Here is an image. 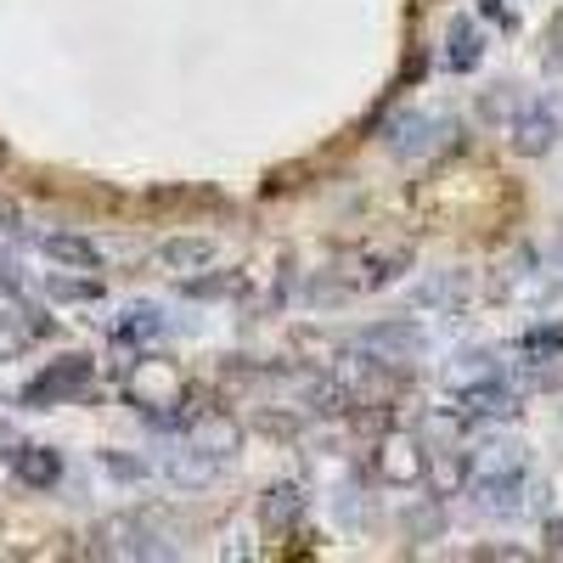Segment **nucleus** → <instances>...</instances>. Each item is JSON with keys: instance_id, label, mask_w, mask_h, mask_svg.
<instances>
[{"instance_id": "a211bd4d", "label": "nucleus", "mask_w": 563, "mask_h": 563, "mask_svg": "<svg viewBox=\"0 0 563 563\" xmlns=\"http://www.w3.org/2000/svg\"><path fill=\"white\" fill-rule=\"evenodd\" d=\"M12 467H18V479L34 485V490H52V485L63 479V456L45 451V445H18V451H12Z\"/></svg>"}, {"instance_id": "b1692460", "label": "nucleus", "mask_w": 563, "mask_h": 563, "mask_svg": "<svg viewBox=\"0 0 563 563\" xmlns=\"http://www.w3.org/2000/svg\"><path fill=\"white\" fill-rule=\"evenodd\" d=\"M34 333H40V327H29L18 310H0V361H18L34 344Z\"/></svg>"}, {"instance_id": "5701e85b", "label": "nucleus", "mask_w": 563, "mask_h": 563, "mask_svg": "<svg viewBox=\"0 0 563 563\" xmlns=\"http://www.w3.org/2000/svg\"><path fill=\"white\" fill-rule=\"evenodd\" d=\"M512 361H563V327H530L512 339Z\"/></svg>"}, {"instance_id": "cd10ccee", "label": "nucleus", "mask_w": 563, "mask_h": 563, "mask_svg": "<svg viewBox=\"0 0 563 563\" xmlns=\"http://www.w3.org/2000/svg\"><path fill=\"white\" fill-rule=\"evenodd\" d=\"M547 68L563 74V18H552V29H547Z\"/></svg>"}, {"instance_id": "6e6552de", "label": "nucleus", "mask_w": 563, "mask_h": 563, "mask_svg": "<svg viewBox=\"0 0 563 563\" xmlns=\"http://www.w3.org/2000/svg\"><path fill=\"white\" fill-rule=\"evenodd\" d=\"M467 485H474V451L434 445L429 451V474H422V490H429L434 501H445V496H467Z\"/></svg>"}, {"instance_id": "2eb2a0df", "label": "nucleus", "mask_w": 563, "mask_h": 563, "mask_svg": "<svg viewBox=\"0 0 563 563\" xmlns=\"http://www.w3.org/2000/svg\"><path fill=\"white\" fill-rule=\"evenodd\" d=\"M485 63V29L474 18H451L445 23V68L451 74H474Z\"/></svg>"}, {"instance_id": "393cba45", "label": "nucleus", "mask_w": 563, "mask_h": 563, "mask_svg": "<svg viewBox=\"0 0 563 563\" xmlns=\"http://www.w3.org/2000/svg\"><path fill=\"white\" fill-rule=\"evenodd\" d=\"M525 102V90H512V85H490V97H485V124H496V130H507V119H512V108Z\"/></svg>"}, {"instance_id": "c756f323", "label": "nucleus", "mask_w": 563, "mask_h": 563, "mask_svg": "<svg viewBox=\"0 0 563 563\" xmlns=\"http://www.w3.org/2000/svg\"><path fill=\"white\" fill-rule=\"evenodd\" d=\"M558 288H563V249H558Z\"/></svg>"}, {"instance_id": "f257e3e1", "label": "nucleus", "mask_w": 563, "mask_h": 563, "mask_svg": "<svg viewBox=\"0 0 563 563\" xmlns=\"http://www.w3.org/2000/svg\"><path fill=\"white\" fill-rule=\"evenodd\" d=\"M411 271V249L406 243H372L361 254H350L339 271H333V288L327 299H350V294H378L389 282H400Z\"/></svg>"}, {"instance_id": "aec40b11", "label": "nucleus", "mask_w": 563, "mask_h": 563, "mask_svg": "<svg viewBox=\"0 0 563 563\" xmlns=\"http://www.w3.org/2000/svg\"><path fill=\"white\" fill-rule=\"evenodd\" d=\"M45 299H57V305H97L102 282H97V271H52V276H45Z\"/></svg>"}, {"instance_id": "bb28decb", "label": "nucleus", "mask_w": 563, "mask_h": 563, "mask_svg": "<svg viewBox=\"0 0 563 563\" xmlns=\"http://www.w3.org/2000/svg\"><path fill=\"white\" fill-rule=\"evenodd\" d=\"M18 243H23V220H18L12 209H0V260H7Z\"/></svg>"}, {"instance_id": "6ab92c4d", "label": "nucleus", "mask_w": 563, "mask_h": 563, "mask_svg": "<svg viewBox=\"0 0 563 563\" xmlns=\"http://www.w3.org/2000/svg\"><path fill=\"white\" fill-rule=\"evenodd\" d=\"M214 260H220V249H214L209 238H169V243L158 249V265H164V271H186V276L209 271Z\"/></svg>"}, {"instance_id": "ddd939ff", "label": "nucleus", "mask_w": 563, "mask_h": 563, "mask_svg": "<svg viewBox=\"0 0 563 563\" xmlns=\"http://www.w3.org/2000/svg\"><path fill=\"white\" fill-rule=\"evenodd\" d=\"M305 490L299 485H276V490H265V501H260V530L265 536H294L299 525H305Z\"/></svg>"}, {"instance_id": "7ed1b4c3", "label": "nucleus", "mask_w": 563, "mask_h": 563, "mask_svg": "<svg viewBox=\"0 0 563 563\" xmlns=\"http://www.w3.org/2000/svg\"><path fill=\"white\" fill-rule=\"evenodd\" d=\"M384 141H389V153H395V158L417 164V158L445 153L451 141H456V124H451V119H434V113H417V108H400V113H389Z\"/></svg>"}, {"instance_id": "9d476101", "label": "nucleus", "mask_w": 563, "mask_h": 563, "mask_svg": "<svg viewBox=\"0 0 563 563\" xmlns=\"http://www.w3.org/2000/svg\"><path fill=\"white\" fill-rule=\"evenodd\" d=\"M225 456H214V451H203V445H192V440H186L180 451H169L164 456V479L169 485H180V490H203L209 479H220L225 474Z\"/></svg>"}, {"instance_id": "4be33fe9", "label": "nucleus", "mask_w": 563, "mask_h": 563, "mask_svg": "<svg viewBox=\"0 0 563 563\" xmlns=\"http://www.w3.org/2000/svg\"><path fill=\"white\" fill-rule=\"evenodd\" d=\"M507 378L525 395H552L563 389V361H507Z\"/></svg>"}, {"instance_id": "c85d7f7f", "label": "nucleus", "mask_w": 563, "mask_h": 563, "mask_svg": "<svg viewBox=\"0 0 563 563\" xmlns=\"http://www.w3.org/2000/svg\"><path fill=\"white\" fill-rule=\"evenodd\" d=\"M547 552H552V558H563V519H552V525H547Z\"/></svg>"}, {"instance_id": "423d86ee", "label": "nucleus", "mask_w": 563, "mask_h": 563, "mask_svg": "<svg viewBox=\"0 0 563 563\" xmlns=\"http://www.w3.org/2000/svg\"><path fill=\"white\" fill-rule=\"evenodd\" d=\"M90 378H97V361H90V355H63V361H52L45 372H34V378H29L23 406H63V400L85 395Z\"/></svg>"}, {"instance_id": "a878e982", "label": "nucleus", "mask_w": 563, "mask_h": 563, "mask_svg": "<svg viewBox=\"0 0 563 563\" xmlns=\"http://www.w3.org/2000/svg\"><path fill=\"white\" fill-rule=\"evenodd\" d=\"M102 467H108L113 479H130V485H135V479H147V462H135V456H119V451H108V456H102Z\"/></svg>"}, {"instance_id": "9b49d317", "label": "nucleus", "mask_w": 563, "mask_h": 563, "mask_svg": "<svg viewBox=\"0 0 563 563\" xmlns=\"http://www.w3.org/2000/svg\"><path fill=\"white\" fill-rule=\"evenodd\" d=\"M467 299H474L467 271H440V276H429V282L411 288V310H434V316H456Z\"/></svg>"}, {"instance_id": "20e7f679", "label": "nucleus", "mask_w": 563, "mask_h": 563, "mask_svg": "<svg viewBox=\"0 0 563 563\" xmlns=\"http://www.w3.org/2000/svg\"><path fill=\"white\" fill-rule=\"evenodd\" d=\"M355 344L366 355H378L389 366H417L422 355H429V327L411 321V316H389V321H372L355 333Z\"/></svg>"}, {"instance_id": "f3484780", "label": "nucleus", "mask_w": 563, "mask_h": 563, "mask_svg": "<svg viewBox=\"0 0 563 563\" xmlns=\"http://www.w3.org/2000/svg\"><path fill=\"white\" fill-rule=\"evenodd\" d=\"M501 474H530V445L490 440V445L474 451V479H501Z\"/></svg>"}, {"instance_id": "f8f14e48", "label": "nucleus", "mask_w": 563, "mask_h": 563, "mask_svg": "<svg viewBox=\"0 0 563 563\" xmlns=\"http://www.w3.org/2000/svg\"><path fill=\"white\" fill-rule=\"evenodd\" d=\"M158 339H164V310H158V305L135 299V305H124V310L113 316V344H119V350H147V344H158Z\"/></svg>"}, {"instance_id": "1a4fd4ad", "label": "nucleus", "mask_w": 563, "mask_h": 563, "mask_svg": "<svg viewBox=\"0 0 563 563\" xmlns=\"http://www.w3.org/2000/svg\"><path fill=\"white\" fill-rule=\"evenodd\" d=\"M378 474L406 490V485H422V474H429V445H422L417 434H389L378 445Z\"/></svg>"}, {"instance_id": "4468645a", "label": "nucleus", "mask_w": 563, "mask_h": 563, "mask_svg": "<svg viewBox=\"0 0 563 563\" xmlns=\"http://www.w3.org/2000/svg\"><path fill=\"white\" fill-rule=\"evenodd\" d=\"M40 254L52 260L57 271H102V249L90 238H79V231H45Z\"/></svg>"}, {"instance_id": "f03ea898", "label": "nucleus", "mask_w": 563, "mask_h": 563, "mask_svg": "<svg viewBox=\"0 0 563 563\" xmlns=\"http://www.w3.org/2000/svg\"><path fill=\"white\" fill-rule=\"evenodd\" d=\"M507 147L519 158H547L558 141H563V102L558 97H525L507 119Z\"/></svg>"}, {"instance_id": "dca6fc26", "label": "nucleus", "mask_w": 563, "mask_h": 563, "mask_svg": "<svg viewBox=\"0 0 563 563\" xmlns=\"http://www.w3.org/2000/svg\"><path fill=\"white\" fill-rule=\"evenodd\" d=\"M186 434H192V445H203V451H214V456H225V462L243 451V422L225 417V411H198Z\"/></svg>"}, {"instance_id": "412c9836", "label": "nucleus", "mask_w": 563, "mask_h": 563, "mask_svg": "<svg viewBox=\"0 0 563 563\" xmlns=\"http://www.w3.org/2000/svg\"><path fill=\"white\" fill-rule=\"evenodd\" d=\"M496 372H507V361H496V350H462L445 366V389H467V384H479V378H496Z\"/></svg>"}, {"instance_id": "0eeeda50", "label": "nucleus", "mask_w": 563, "mask_h": 563, "mask_svg": "<svg viewBox=\"0 0 563 563\" xmlns=\"http://www.w3.org/2000/svg\"><path fill=\"white\" fill-rule=\"evenodd\" d=\"M102 536H108V552L119 558H175V541L153 512H119Z\"/></svg>"}, {"instance_id": "39448f33", "label": "nucleus", "mask_w": 563, "mask_h": 563, "mask_svg": "<svg viewBox=\"0 0 563 563\" xmlns=\"http://www.w3.org/2000/svg\"><path fill=\"white\" fill-rule=\"evenodd\" d=\"M467 496H474V507L485 512V519H525V512L547 507V485H541V479H530V474L474 479V485H467Z\"/></svg>"}]
</instances>
